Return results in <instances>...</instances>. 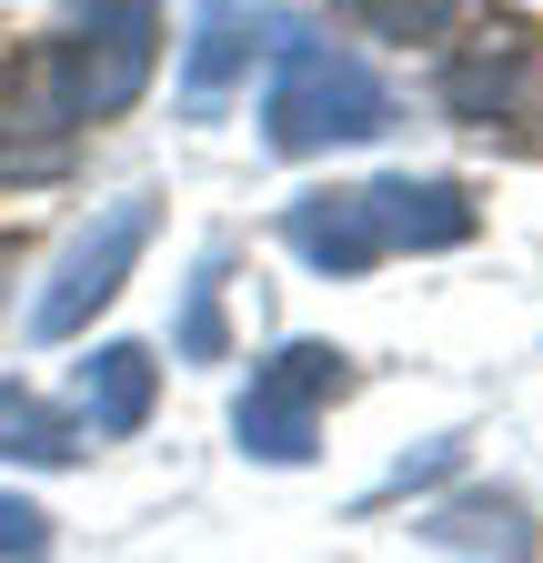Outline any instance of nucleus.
Instances as JSON below:
<instances>
[{
	"label": "nucleus",
	"instance_id": "nucleus-1",
	"mask_svg": "<svg viewBox=\"0 0 543 563\" xmlns=\"http://www.w3.org/2000/svg\"><path fill=\"white\" fill-rule=\"evenodd\" d=\"M71 11H81V31L31 60V121H51V131L131 111L162 60V0H71Z\"/></svg>",
	"mask_w": 543,
	"mask_h": 563
},
{
	"label": "nucleus",
	"instance_id": "nucleus-2",
	"mask_svg": "<svg viewBox=\"0 0 543 563\" xmlns=\"http://www.w3.org/2000/svg\"><path fill=\"white\" fill-rule=\"evenodd\" d=\"M272 41H282V70H272V91H262V131H272V152H332V141H373L392 131V91L373 81V70L353 51H332L292 21H272Z\"/></svg>",
	"mask_w": 543,
	"mask_h": 563
},
{
	"label": "nucleus",
	"instance_id": "nucleus-3",
	"mask_svg": "<svg viewBox=\"0 0 543 563\" xmlns=\"http://www.w3.org/2000/svg\"><path fill=\"white\" fill-rule=\"evenodd\" d=\"M332 393H343V352H332V342H282V352L252 373V393L232 402L242 453H252V463H312Z\"/></svg>",
	"mask_w": 543,
	"mask_h": 563
},
{
	"label": "nucleus",
	"instance_id": "nucleus-4",
	"mask_svg": "<svg viewBox=\"0 0 543 563\" xmlns=\"http://www.w3.org/2000/svg\"><path fill=\"white\" fill-rule=\"evenodd\" d=\"M142 242H152V201H111L101 211V222L71 242V252H60V272L41 282V302H31V332L41 342H71L111 292H121V272L131 262H142Z\"/></svg>",
	"mask_w": 543,
	"mask_h": 563
},
{
	"label": "nucleus",
	"instance_id": "nucleus-5",
	"mask_svg": "<svg viewBox=\"0 0 543 563\" xmlns=\"http://www.w3.org/2000/svg\"><path fill=\"white\" fill-rule=\"evenodd\" d=\"M443 111L453 121H503V131H523L533 111H543V51L523 41V31H484V41H463L453 60H443Z\"/></svg>",
	"mask_w": 543,
	"mask_h": 563
},
{
	"label": "nucleus",
	"instance_id": "nucleus-6",
	"mask_svg": "<svg viewBox=\"0 0 543 563\" xmlns=\"http://www.w3.org/2000/svg\"><path fill=\"white\" fill-rule=\"evenodd\" d=\"M363 201H373L383 252H453V242H473L463 181H413V172H392V181H363Z\"/></svg>",
	"mask_w": 543,
	"mask_h": 563
},
{
	"label": "nucleus",
	"instance_id": "nucleus-7",
	"mask_svg": "<svg viewBox=\"0 0 543 563\" xmlns=\"http://www.w3.org/2000/svg\"><path fill=\"white\" fill-rule=\"evenodd\" d=\"M262 21H252V0H191V60H181V111L191 121H212L222 101H232V81L252 70V41Z\"/></svg>",
	"mask_w": 543,
	"mask_h": 563
},
{
	"label": "nucleus",
	"instance_id": "nucleus-8",
	"mask_svg": "<svg viewBox=\"0 0 543 563\" xmlns=\"http://www.w3.org/2000/svg\"><path fill=\"white\" fill-rule=\"evenodd\" d=\"M282 242H292L312 272H332V282H353V272L383 262V232H373V201H363V191H302V201L282 211Z\"/></svg>",
	"mask_w": 543,
	"mask_h": 563
},
{
	"label": "nucleus",
	"instance_id": "nucleus-9",
	"mask_svg": "<svg viewBox=\"0 0 543 563\" xmlns=\"http://www.w3.org/2000/svg\"><path fill=\"white\" fill-rule=\"evenodd\" d=\"M152 393H162V363L142 342H101L91 363H81V412H91V433H142L152 422Z\"/></svg>",
	"mask_w": 543,
	"mask_h": 563
},
{
	"label": "nucleus",
	"instance_id": "nucleus-10",
	"mask_svg": "<svg viewBox=\"0 0 543 563\" xmlns=\"http://www.w3.org/2000/svg\"><path fill=\"white\" fill-rule=\"evenodd\" d=\"M0 453H21V463H71V453H81V422H60L41 393L0 383Z\"/></svg>",
	"mask_w": 543,
	"mask_h": 563
},
{
	"label": "nucleus",
	"instance_id": "nucleus-11",
	"mask_svg": "<svg viewBox=\"0 0 543 563\" xmlns=\"http://www.w3.org/2000/svg\"><path fill=\"white\" fill-rule=\"evenodd\" d=\"M423 533H433V543H494V553H533L523 504H494V493H473V504H443Z\"/></svg>",
	"mask_w": 543,
	"mask_h": 563
},
{
	"label": "nucleus",
	"instance_id": "nucleus-12",
	"mask_svg": "<svg viewBox=\"0 0 543 563\" xmlns=\"http://www.w3.org/2000/svg\"><path fill=\"white\" fill-rule=\"evenodd\" d=\"M222 272H232V252H201L191 302H181V363H222Z\"/></svg>",
	"mask_w": 543,
	"mask_h": 563
},
{
	"label": "nucleus",
	"instance_id": "nucleus-13",
	"mask_svg": "<svg viewBox=\"0 0 543 563\" xmlns=\"http://www.w3.org/2000/svg\"><path fill=\"white\" fill-rule=\"evenodd\" d=\"M332 11L363 21V31H383V41H433V31L463 21V0H332Z\"/></svg>",
	"mask_w": 543,
	"mask_h": 563
},
{
	"label": "nucleus",
	"instance_id": "nucleus-14",
	"mask_svg": "<svg viewBox=\"0 0 543 563\" xmlns=\"http://www.w3.org/2000/svg\"><path fill=\"white\" fill-rule=\"evenodd\" d=\"M51 553V514L21 504V493H0V563H41Z\"/></svg>",
	"mask_w": 543,
	"mask_h": 563
},
{
	"label": "nucleus",
	"instance_id": "nucleus-15",
	"mask_svg": "<svg viewBox=\"0 0 543 563\" xmlns=\"http://www.w3.org/2000/svg\"><path fill=\"white\" fill-rule=\"evenodd\" d=\"M0 282H11V252H0Z\"/></svg>",
	"mask_w": 543,
	"mask_h": 563
}]
</instances>
